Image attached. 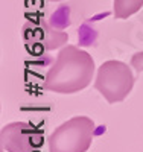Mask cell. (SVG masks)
Here are the masks:
<instances>
[{
  "mask_svg": "<svg viewBox=\"0 0 143 152\" xmlns=\"http://www.w3.org/2000/svg\"><path fill=\"white\" fill-rule=\"evenodd\" d=\"M21 34L26 47L32 55H41L46 50L62 47L69 40V35L66 32L52 28L43 18L26 21L23 24Z\"/></svg>",
  "mask_w": 143,
  "mask_h": 152,
  "instance_id": "5",
  "label": "cell"
},
{
  "mask_svg": "<svg viewBox=\"0 0 143 152\" xmlns=\"http://www.w3.org/2000/svg\"><path fill=\"white\" fill-rule=\"evenodd\" d=\"M95 135V122L76 116L64 122L49 137V152H87Z\"/></svg>",
  "mask_w": 143,
  "mask_h": 152,
  "instance_id": "2",
  "label": "cell"
},
{
  "mask_svg": "<svg viewBox=\"0 0 143 152\" xmlns=\"http://www.w3.org/2000/svg\"><path fill=\"white\" fill-rule=\"evenodd\" d=\"M50 2H59V0H50Z\"/></svg>",
  "mask_w": 143,
  "mask_h": 152,
  "instance_id": "9",
  "label": "cell"
},
{
  "mask_svg": "<svg viewBox=\"0 0 143 152\" xmlns=\"http://www.w3.org/2000/svg\"><path fill=\"white\" fill-rule=\"evenodd\" d=\"M95 76V61L87 50L64 46L49 69L44 88L59 94H72L90 85Z\"/></svg>",
  "mask_w": 143,
  "mask_h": 152,
  "instance_id": "1",
  "label": "cell"
},
{
  "mask_svg": "<svg viewBox=\"0 0 143 152\" xmlns=\"http://www.w3.org/2000/svg\"><path fill=\"white\" fill-rule=\"evenodd\" d=\"M134 82L136 79L131 67L122 61L110 59L102 62V66L98 69L95 87L108 104H116L122 102L131 93Z\"/></svg>",
  "mask_w": 143,
  "mask_h": 152,
  "instance_id": "3",
  "label": "cell"
},
{
  "mask_svg": "<svg viewBox=\"0 0 143 152\" xmlns=\"http://www.w3.org/2000/svg\"><path fill=\"white\" fill-rule=\"evenodd\" d=\"M143 6V0H114V17L125 20L140 11Z\"/></svg>",
  "mask_w": 143,
  "mask_h": 152,
  "instance_id": "6",
  "label": "cell"
},
{
  "mask_svg": "<svg viewBox=\"0 0 143 152\" xmlns=\"http://www.w3.org/2000/svg\"><path fill=\"white\" fill-rule=\"evenodd\" d=\"M0 143L8 152H34L44 145V129L28 122H12L2 128Z\"/></svg>",
  "mask_w": 143,
  "mask_h": 152,
  "instance_id": "4",
  "label": "cell"
},
{
  "mask_svg": "<svg viewBox=\"0 0 143 152\" xmlns=\"http://www.w3.org/2000/svg\"><path fill=\"white\" fill-rule=\"evenodd\" d=\"M131 67L136 72H143V52H137L131 58Z\"/></svg>",
  "mask_w": 143,
  "mask_h": 152,
  "instance_id": "7",
  "label": "cell"
},
{
  "mask_svg": "<svg viewBox=\"0 0 143 152\" xmlns=\"http://www.w3.org/2000/svg\"><path fill=\"white\" fill-rule=\"evenodd\" d=\"M34 152H41V151H40V149H35V151H34Z\"/></svg>",
  "mask_w": 143,
  "mask_h": 152,
  "instance_id": "8",
  "label": "cell"
}]
</instances>
